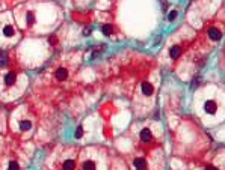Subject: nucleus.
Wrapping results in <instances>:
<instances>
[{
	"label": "nucleus",
	"instance_id": "nucleus-1",
	"mask_svg": "<svg viewBox=\"0 0 225 170\" xmlns=\"http://www.w3.org/2000/svg\"><path fill=\"white\" fill-rule=\"evenodd\" d=\"M204 110H205V113H209V114H214L216 110H218V105H216L214 101H205Z\"/></svg>",
	"mask_w": 225,
	"mask_h": 170
},
{
	"label": "nucleus",
	"instance_id": "nucleus-2",
	"mask_svg": "<svg viewBox=\"0 0 225 170\" xmlns=\"http://www.w3.org/2000/svg\"><path fill=\"white\" fill-rule=\"evenodd\" d=\"M207 33H209V38H210L212 41H219V39H221V32L216 29V27H210Z\"/></svg>",
	"mask_w": 225,
	"mask_h": 170
},
{
	"label": "nucleus",
	"instance_id": "nucleus-3",
	"mask_svg": "<svg viewBox=\"0 0 225 170\" xmlns=\"http://www.w3.org/2000/svg\"><path fill=\"white\" fill-rule=\"evenodd\" d=\"M151 139H153L151 131H150L148 128H143V130L141 131V140H142V141H145V143H148Z\"/></svg>",
	"mask_w": 225,
	"mask_h": 170
},
{
	"label": "nucleus",
	"instance_id": "nucleus-4",
	"mask_svg": "<svg viewBox=\"0 0 225 170\" xmlns=\"http://www.w3.org/2000/svg\"><path fill=\"white\" fill-rule=\"evenodd\" d=\"M56 78L58 80H67L68 78V69H65V68H59L58 71H56Z\"/></svg>",
	"mask_w": 225,
	"mask_h": 170
},
{
	"label": "nucleus",
	"instance_id": "nucleus-5",
	"mask_svg": "<svg viewBox=\"0 0 225 170\" xmlns=\"http://www.w3.org/2000/svg\"><path fill=\"white\" fill-rule=\"evenodd\" d=\"M169 54H171V57H172V59H177L180 54H181V47H180V45H174L172 48H171Z\"/></svg>",
	"mask_w": 225,
	"mask_h": 170
},
{
	"label": "nucleus",
	"instance_id": "nucleus-6",
	"mask_svg": "<svg viewBox=\"0 0 225 170\" xmlns=\"http://www.w3.org/2000/svg\"><path fill=\"white\" fill-rule=\"evenodd\" d=\"M145 166H147V163H145V160H143V158H136V160H134V167H136L138 170H143Z\"/></svg>",
	"mask_w": 225,
	"mask_h": 170
},
{
	"label": "nucleus",
	"instance_id": "nucleus-7",
	"mask_svg": "<svg viewBox=\"0 0 225 170\" xmlns=\"http://www.w3.org/2000/svg\"><path fill=\"white\" fill-rule=\"evenodd\" d=\"M153 91H154V89H153V86H151L150 83L145 82V83L142 84V92H143V95H147V96H148V95L153 93Z\"/></svg>",
	"mask_w": 225,
	"mask_h": 170
},
{
	"label": "nucleus",
	"instance_id": "nucleus-8",
	"mask_svg": "<svg viewBox=\"0 0 225 170\" xmlns=\"http://www.w3.org/2000/svg\"><path fill=\"white\" fill-rule=\"evenodd\" d=\"M5 83H6L8 86H12V84L15 83V72L6 74V77H5Z\"/></svg>",
	"mask_w": 225,
	"mask_h": 170
},
{
	"label": "nucleus",
	"instance_id": "nucleus-9",
	"mask_svg": "<svg viewBox=\"0 0 225 170\" xmlns=\"http://www.w3.org/2000/svg\"><path fill=\"white\" fill-rule=\"evenodd\" d=\"M3 35L8 36V38H11L14 35V27H12V26H5V27H3Z\"/></svg>",
	"mask_w": 225,
	"mask_h": 170
},
{
	"label": "nucleus",
	"instance_id": "nucleus-10",
	"mask_svg": "<svg viewBox=\"0 0 225 170\" xmlns=\"http://www.w3.org/2000/svg\"><path fill=\"white\" fill-rule=\"evenodd\" d=\"M74 167H76V163L73 160H67L64 163V170H74Z\"/></svg>",
	"mask_w": 225,
	"mask_h": 170
},
{
	"label": "nucleus",
	"instance_id": "nucleus-11",
	"mask_svg": "<svg viewBox=\"0 0 225 170\" xmlns=\"http://www.w3.org/2000/svg\"><path fill=\"white\" fill-rule=\"evenodd\" d=\"M32 128V123L29 122V121H21L20 122V130L21 131H27V130H30Z\"/></svg>",
	"mask_w": 225,
	"mask_h": 170
},
{
	"label": "nucleus",
	"instance_id": "nucleus-12",
	"mask_svg": "<svg viewBox=\"0 0 225 170\" xmlns=\"http://www.w3.org/2000/svg\"><path fill=\"white\" fill-rule=\"evenodd\" d=\"M8 63V54L5 51H0V66H5Z\"/></svg>",
	"mask_w": 225,
	"mask_h": 170
},
{
	"label": "nucleus",
	"instance_id": "nucleus-13",
	"mask_svg": "<svg viewBox=\"0 0 225 170\" xmlns=\"http://www.w3.org/2000/svg\"><path fill=\"white\" fill-rule=\"evenodd\" d=\"M83 170H95V164L92 161H85L83 163Z\"/></svg>",
	"mask_w": 225,
	"mask_h": 170
},
{
	"label": "nucleus",
	"instance_id": "nucleus-14",
	"mask_svg": "<svg viewBox=\"0 0 225 170\" xmlns=\"http://www.w3.org/2000/svg\"><path fill=\"white\" fill-rule=\"evenodd\" d=\"M103 33L106 35V36H109V35H112V26H110V24H106V26H103Z\"/></svg>",
	"mask_w": 225,
	"mask_h": 170
},
{
	"label": "nucleus",
	"instance_id": "nucleus-15",
	"mask_svg": "<svg viewBox=\"0 0 225 170\" xmlns=\"http://www.w3.org/2000/svg\"><path fill=\"white\" fill-rule=\"evenodd\" d=\"M8 169H9V170H20V166H18V163H15V161H11L9 166H8Z\"/></svg>",
	"mask_w": 225,
	"mask_h": 170
},
{
	"label": "nucleus",
	"instance_id": "nucleus-16",
	"mask_svg": "<svg viewBox=\"0 0 225 170\" xmlns=\"http://www.w3.org/2000/svg\"><path fill=\"white\" fill-rule=\"evenodd\" d=\"M83 136V128L82 127H77V130H76V132H74V137L76 139H80Z\"/></svg>",
	"mask_w": 225,
	"mask_h": 170
},
{
	"label": "nucleus",
	"instance_id": "nucleus-17",
	"mask_svg": "<svg viewBox=\"0 0 225 170\" xmlns=\"http://www.w3.org/2000/svg\"><path fill=\"white\" fill-rule=\"evenodd\" d=\"M26 21H27V24H33V21H35V17H33V14H27V17H26Z\"/></svg>",
	"mask_w": 225,
	"mask_h": 170
},
{
	"label": "nucleus",
	"instance_id": "nucleus-18",
	"mask_svg": "<svg viewBox=\"0 0 225 170\" xmlns=\"http://www.w3.org/2000/svg\"><path fill=\"white\" fill-rule=\"evenodd\" d=\"M175 18H177V11H171L169 15H168V20L169 21H174Z\"/></svg>",
	"mask_w": 225,
	"mask_h": 170
},
{
	"label": "nucleus",
	"instance_id": "nucleus-19",
	"mask_svg": "<svg viewBox=\"0 0 225 170\" xmlns=\"http://www.w3.org/2000/svg\"><path fill=\"white\" fill-rule=\"evenodd\" d=\"M205 170H218V169H216V167H212V166H209V167H207Z\"/></svg>",
	"mask_w": 225,
	"mask_h": 170
}]
</instances>
